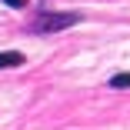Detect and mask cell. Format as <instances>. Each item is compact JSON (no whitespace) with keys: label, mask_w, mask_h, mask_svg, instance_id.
<instances>
[{"label":"cell","mask_w":130,"mask_h":130,"mask_svg":"<svg viewBox=\"0 0 130 130\" xmlns=\"http://www.w3.org/2000/svg\"><path fill=\"white\" fill-rule=\"evenodd\" d=\"M73 23H80V13H54V10H43L34 20V34H57V30L73 27Z\"/></svg>","instance_id":"6da1fadb"},{"label":"cell","mask_w":130,"mask_h":130,"mask_svg":"<svg viewBox=\"0 0 130 130\" xmlns=\"http://www.w3.org/2000/svg\"><path fill=\"white\" fill-rule=\"evenodd\" d=\"M23 60V54H17V50H0V70H13V67H20Z\"/></svg>","instance_id":"7a4b0ae2"},{"label":"cell","mask_w":130,"mask_h":130,"mask_svg":"<svg viewBox=\"0 0 130 130\" xmlns=\"http://www.w3.org/2000/svg\"><path fill=\"white\" fill-rule=\"evenodd\" d=\"M107 87H113V90H127V87H130V73H113Z\"/></svg>","instance_id":"3957f363"},{"label":"cell","mask_w":130,"mask_h":130,"mask_svg":"<svg viewBox=\"0 0 130 130\" xmlns=\"http://www.w3.org/2000/svg\"><path fill=\"white\" fill-rule=\"evenodd\" d=\"M4 4H10V7H27V0H4Z\"/></svg>","instance_id":"277c9868"}]
</instances>
